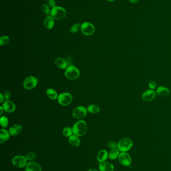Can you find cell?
Masks as SVG:
<instances>
[{
  "label": "cell",
  "instance_id": "cell-15",
  "mask_svg": "<svg viewBox=\"0 0 171 171\" xmlns=\"http://www.w3.org/2000/svg\"><path fill=\"white\" fill-rule=\"evenodd\" d=\"M22 129V126L20 124H15L9 128V132L11 136H16L21 133Z\"/></svg>",
  "mask_w": 171,
  "mask_h": 171
},
{
  "label": "cell",
  "instance_id": "cell-19",
  "mask_svg": "<svg viewBox=\"0 0 171 171\" xmlns=\"http://www.w3.org/2000/svg\"><path fill=\"white\" fill-rule=\"evenodd\" d=\"M108 158V153L107 151L105 150H100L97 154V161L99 163H102L103 162L106 161V160Z\"/></svg>",
  "mask_w": 171,
  "mask_h": 171
},
{
  "label": "cell",
  "instance_id": "cell-7",
  "mask_svg": "<svg viewBox=\"0 0 171 171\" xmlns=\"http://www.w3.org/2000/svg\"><path fill=\"white\" fill-rule=\"evenodd\" d=\"M87 112V109L86 107L82 106H79L73 109L72 115L74 118L80 120L86 117Z\"/></svg>",
  "mask_w": 171,
  "mask_h": 171
},
{
  "label": "cell",
  "instance_id": "cell-31",
  "mask_svg": "<svg viewBox=\"0 0 171 171\" xmlns=\"http://www.w3.org/2000/svg\"><path fill=\"white\" fill-rule=\"evenodd\" d=\"M3 94L5 100H9L11 97V93H10V91L8 90H6L4 91Z\"/></svg>",
  "mask_w": 171,
  "mask_h": 171
},
{
  "label": "cell",
  "instance_id": "cell-9",
  "mask_svg": "<svg viewBox=\"0 0 171 171\" xmlns=\"http://www.w3.org/2000/svg\"><path fill=\"white\" fill-rule=\"evenodd\" d=\"M81 31L86 36H91L95 32V28L93 24L89 22H84L81 25Z\"/></svg>",
  "mask_w": 171,
  "mask_h": 171
},
{
  "label": "cell",
  "instance_id": "cell-33",
  "mask_svg": "<svg viewBox=\"0 0 171 171\" xmlns=\"http://www.w3.org/2000/svg\"><path fill=\"white\" fill-rule=\"evenodd\" d=\"M156 86H157V84L154 81H151L148 83V87H149V88H150L151 89H155L156 87Z\"/></svg>",
  "mask_w": 171,
  "mask_h": 171
},
{
  "label": "cell",
  "instance_id": "cell-32",
  "mask_svg": "<svg viewBox=\"0 0 171 171\" xmlns=\"http://www.w3.org/2000/svg\"><path fill=\"white\" fill-rule=\"evenodd\" d=\"M108 147L111 150L118 149V144L115 142H110L108 144Z\"/></svg>",
  "mask_w": 171,
  "mask_h": 171
},
{
  "label": "cell",
  "instance_id": "cell-30",
  "mask_svg": "<svg viewBox=\"0 0 171 171\" xmlns=\"http://www.w3.org/2000/svg\"><path fill=\"white\" fill-rule=\"evenodd\" d=\"M42 11L45 14L48 16H49V15L51 14V10H50V8L48 5L46 4H43L42 5Z\"/></svg>",
  "mask_w": 171,
  "mask_h": 171
},
{
  "label": "cell",
  "instance_id": "cell-27",
  "mask_svg": "<svg viewBox=\"0 0 171 171\" xmlns=\"http://www.w3.org/2000/svg\"><path fill=\"white\" fill-rule=\"evenodd\" d=\"M80 28H81V26L79 23L75 24L71 27L70 31L72 34H75L79 30Z\"/></svg>",
  "mask_w": 171,
  "mask_h": 171
},
{
  "label": "cell",
  "instance_id": "cell-17",
  "mask_svg": "<svg viewBox=\"0 0 171 171\" xmlns=\"http://www.w3.org/2000/svg\"><path fill=\"white\" fill-rule=\"evenodd\" d=\"M68 142L72 147H77L80 145L81 141L78 136L73 134L69 138Z\"/></svg>",
  "mask_w": 171,
  "mask_h": 171
},
{
  "label": "cell",
  "instance_id": "cell-18",
  "mask_svg": "<svg viewBox=\"0 0 171 171\" xmlns=\"http://www.w3.org/2000/svg\"><path fill=\"white\" fill-rule=\"evenodd\" d=\"M10 134L5 129H2L0 130V143L2 144L8 141L10 138Z\"/></svg>",
  "mask_w": 171,
  "mask_h": 171
},
{
  "label": "cell",
  "instance_id": "cell-29",
  "mask_svg": "<svg viewBox=\"0 0 171 171\" xmlns=\"http://www.w3.org/2000/svg\"><path fill=\"white\" fill-rule=\"evenodd\" d=\"M26 158L28 161H32L33 160H34L36 158V155L34 152H30L27 154Z\"/></svg>",
  "mask_w": 171,
  "mask_h": 171
},
{
  "label": "cell",
  "instance_id": "cell-4",
  "mask_svg": "<svg viewBox=\"0 0 171 171\" xmlns=\"http://www.w3.org/2000/svg\"><path fill=\"white\" fill-rule=\"evenodd\" d=\"M51 16L57 20H61L66 16V11L60 7H55L51 10Z\"/></svg>",
  "mask_w": 171,
  "mask_h": 171
},
{
  "label": "cell",
  "instance_id": "cell-24",
  "mask_svg": "<svg viewBox=\"0 0 171 171\" xmlns=\"http://www.w3.org/2000/svg\"><path fill=\"white\" fill-rule=\"evenodd\" d=\"M87 110L88 112L91 114H97L100 111V108L98 105L92 104L88 106Z\"/></svg>",
  "mask_w": 171,
  "mask_h": 171
},
{
  "label": "cell",
  "instance_id": "cell-28",
  "mask_svg": "<svg viewBox=\"0 0 171 171\" xmlns=\"http://www.w3.org/2000/svg\"><path fill=\"white\" fill-rule=\"evenodd\" d=\"M10 41V38L8 36H3L0 38V45L1 46L6 45Z\"/></svg>",
  "mask_w": 171,
  "mask_h": 171
},
{
  "label": "cell",
  "instance_id": "cell-11",
  "mask_svg": "<svg viewBox=\"0 0 171 171\" xmlns=\"http://www.w3.org/2000/svg\"><path fill=\"white\" fill-rule=\"evenodd\" d=\"M2 107L5 112L9 113H12L16 110V106L12 101L9 100H5L2 105Z\"/></svg>",
  "mask_w": 171,
  "mask_h": 171
},
{
  "label": "cell",
  "instance_id": "cell-23",
  "mask_svg": "<svg viewBox=\"0 0 171 171\" xmlns=\"http://www.w3.org/2000/svg\"><path fill=\"white\" fill-rule=\"evenodd\" d=\"M120 152L118 149L111 150L108 153V158L111 160H116L120 155Z\"/></svg>",
  "mask_w": 171,
  "mask_h": 171
},
{
  "label": "cell",
  "instance_id": "cell-2",
  "mask_svg": "<svg viewBox=\"0 0 171 171\" xmlns=\"http://www.w3.org/2000/svg\"><path fill=\"white\" fill-rule=\"evenodd\" d=\"M133 142L129 138H124L118 143V149L121 152H126L132 148Z\"/></svg>",
  "mask_w": 171,
  "mask_h": 171
},
{
  "label": "cell",
  "instance_id": "cell-1",
  "mask_svg": "<svg viewBox=\"0 0 171 171\" xmlns=\"http://www.w3.org/2000/svg\"><path fill=\"white\" fill-rule=\"evenodd\" d=\"M87 125L84 120H80L74 124L72 128L73 134L78 137H83L87 132Z\"/></svg>",
  "mask_w": 171,
  "mask_h": 171
},
{
  "label": "cell",
  "instance_id": "cell-39",
  "mask_svg": "<svg viewBox=\"0 0 171 171\" xmlns=\"http://www.w3.org/2000/svg\"><path fill=\"white\" fill-rule=\"evenodd\" d=\"M107 1H109V2H113V1H114L115 0H107Z\"/></svg>",
  "mask_w": 171,
  "mask_h": 171
},
{
  "label": "cell",
  "instance_id": "cell-8",
  "mask_svg": "<svg viewBox=\"0 0 171 171\" xmlns=\"http://www.w3.org/2000/svg\"><path fill=\"white\" fill-rule=\"evenodd\" d=\"M38 81L36 77L34 76H29L25 79L23 82V87L26 90L33 89L37 86Z\"/></svg>",
  "mask_w": 171,
  "mask_h": 171
},
{
  "label": "cell",
  "instance_id": "cell-6",
  "mask_svg": "<svg viewBox=\"0 0 171 171\" xmlns=\"http://www.w3.org/2000/svg\"><path fill=\"white\" fill-rule=\"evenodd\" d=\"M12 163L15 167L21 169L26 167L27 164V160L24 156L17 155L12 159Z\"/></svg>",
  "mask_w": 171,
  "mask_h": 171
},
{
  "label": "cell",
  "instance_id": "cell-35",
  "mask_svg": "<svg viewBox=\"0 0 171 171\" xmlns=\"http://www.w3.org/2000/svg\"><path fill=\"white\" fill-rule=\"evenodd\" d=\"M0 103H3L4 102V95L2 93H0Z\"/></svg>",
  "mask_w": 171,
  "mask_h": 171
},
{
  "label": "cell",
  "instance_id": "cell-26",
  "mask_svg": "<svg viewBox=\"0 0 171 171\" xmlns=\"http://www.w3.org/2000/svg\"><path fill=\"white\" fill-rule=\"evenodd\" d=\"M0 124L3 128H7L9 125L8 118L5 116H1L0 119Z\"/></svg>",
  "mask_w": 171,
  "mask_h": 171
},
{
  "label": "cell",
  "instance_id": "cell-3",
  "mask_svg": "<svg viewBox=\"0 0 171 171\" xmlns=\"http://www.w3.org/2000/svg\"><path fill=\"white\" fill-rule=\"evenodd\" d=\"M65 76L70 80H75L79 78L80 71L75 66L71 65L65 69Z\"/></svg>",
  "mask_w": 171,
  "mask_h": 171
},
{
  "label": "cell",
  "instance_id": "cell-10",
  "mask_svg": "<svg viewBox=\"0 0 171 171\" xmlns=\"http://www.w3.org/2000/svg\"><path fill=\"white\" fill-rule=\"evenodd\" d=\"M120 163L124 166H129L132 162V159L129 154L126 152H121L118 158Z\"/></svg>",
  "mask_w": 171,
  "mask_h": 171
},
{
  "label": "cell",
  "instance_id": "cell-37",
  "mask_svg": "<svg viewBox=\"0 0 171 171\" xmlns=\"http://www.w3.org/2000/svg\"><path fill=\"white\" fill-rule=\"evenodd\" d=\"M129 1L132 3H136L139 1V0H129Z\"/></svg>",
  "mask_w": 171,
  "mask_h": 171
},
{
  "label": "cell",
  "instance_id": "cell-21",
  "mask_svg": "<svg viewBox=\"0 0 171 171\" xmlns=\"http://www.w3.org/2000/svg\"><path fill=\"white\" fill-rule=\"evenodd\" d=\"M54 19L51 16H47L44 20V25L46 28L51 29L54 26Z\"/></svg>",
  "mask_w": 171,
  "mask_h": 171
},
{
  "label": "cell",
  "instance_id": "cell-16",
  "mask_svg": "<svg viewBox=\"0 0 171 171\" xmlns=\"http://www.w3.org/2000/svg\"><path fill=\"white\" fill-rule=\"evenodd\" d=\"M55 65L59 69L65 70L68 67V62L66 60L62 58H57L55 60Z\"/></svg>",
  "mask_w": 171,
  "mask_h": 171
},
{
  "label": "cell",
  "instance_id": "cell-38",
  "mask_svg": "<svg viewBox=\"0 0 171 171\" xmlns=\"http://www.w3.org/2000/svg\"><path fill=\"white\" fill-rule=\"evenodd\" d=\"M87 171H99L95 169H91Z\"/></svg>",
  "mask_w": 171,
  "mask_h": 171
},
{
  "label": "cell",
  "instance_id": "cell-14",
  "mask_svg": "<svg viewBox=\"0 0 171 171\" xmlns=\"http://www.w3.org/2000/svg\"><path fill=\"white\" fill-rule=\"evenodd\" d=\"M99 170L100 171H113L115 170V166L110 162H103L99 164Z\"/></svg>",
  "mask_w": 171,
  "mask_h": 171
},
{
  "label": "cell",
  "instance_id": "cell-25",
  "mask_svg": "<svg viewBox=\"0 0 171 171\" xmlns=\"http://www.w3.org/2000/svg\"><path fill=\"white\" fill-rule=\"evenodd\" d=\"M62 133H63V136L67 138H69L70 136L73 135L72 129L70 127H65L64 128Z\"/></svg>",
  "mask_w": 171,
  "mask_h": 171
},
{
  "label": "cell",
  "instance_id": "cell-5",
  "mask_svg": "<svg viewBox=\"0 0 171 171\" xmlns=\"http://www.w3.org/2000/svg\"><path fill=\"white\" fill-rule=\"evenodd\" d=\"M73 97L69 93L64 92L61 93L58 95V101L59 104L63 106H67L69 105L72 102Z\"/></svg>",
  "mask_w": 171,
  "mask_h": 171
},
{
  "label": "cell",
  "instance_id": "cell-36",
  "mask_svg": "<svg viewBox=\"0 0 171 171\" xmlns=\"http://www.w3.org/2000/svg\"><path fill=\"white\" fill-rule=\"evenodd\" d=\"M0 111H1V113H0V116H2V114H3V111H4V110L3 109V108L2 106H1V107H0Z\"/></svg>",
  "mask_w": 171,
  "mask_h": 171
},
{
  "label": "cell",
  "instance_id": "cell-20",
  "mask_svg": "<svg viewBox=\"0 0 171 171\" xmlns=\"http://www.w3.org/2000/svg\"><path fill=\"white\" fill-rule=\"evenodd\" d=\"M156 94L160 97H165L170 94V90L164 86H160L157 88Z\"/></svg>",
  "mask_w": 171,
  "mask_h": 171
},
{
  "label": "cell",
  "instance_id": "cell-22",
  "mask_svg": "<svg viewBox=\"0 0 171 171\" xmlns=\"http://www.w3.org/2000/svg\"><path fill=\"white\" fill-rule=\"evenodd\" d=\"M46 95L50 99L52 100H56L58 99V95L57 92L53 89H48L46 91Z\"/></svg>",
  "mask_w": 171,
  "mask_h": 171
},
{
  "label": "cell",
  "instance_id": "cell-34",
  "mask_svg": "<svg viewBox=\"0 0 171 171\" xmlns=\"http://www.w3.org/2000/svg\"><path fill=\"white\" fill-rule=\"evenodd\" d=\"M48 5L51 8H53L54 7H55V0H48Z\"/></svg>",
  "mask_w": 171,
  "mask_h": 171
},
{
  "label": "cell",
  "instance_id": "cell-13",
  "mask_svg": "<svg viewBox=\"0 0 171 171\" xmlns=\"http://www.w3.org/2000/svg\"><path fill=\"white\" fill-rule=\"evenodd\" d=\"M42 171V168L40 165L36 162H30L25 167V171Z\"/></svg>",
  "mask_w": 171,
  "mask_h": 171
},
{
  "label": "cell",
  "instance_id": "cell-12",
  "mask_svg": "<svg viewBox=\"0 0 171 171\" xmlns=\"http://www.w3.org/2000/svg\"><path fill=\"white\" fill-rule=\"evenodd\" d=\"M156 94L153 90H148L142 94V99L145 102H151L155 99Z\"/></svg>",
  "mask_w": 171,
  "mask_h": 171
}]
</instances>
